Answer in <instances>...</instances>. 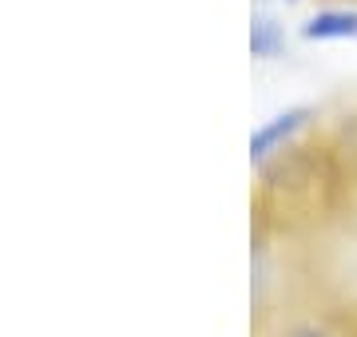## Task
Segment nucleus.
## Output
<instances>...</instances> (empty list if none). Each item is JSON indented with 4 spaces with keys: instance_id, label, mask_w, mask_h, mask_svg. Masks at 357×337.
<instances>
[{
    "instance_id": "f257e3e1",
    "label": "nucleus",
    "mask_w": 357,
    "mask_h": 337,
    "mask_svg": "<svg viewBox=\"0 0 357 337\" xmlns=\"http://www.w3.org/2000/svg\"><path fill=\"white\" fill-rule=\"evenodd\" d=\"M318 119H321V111L314 104H290V107H282V111H274L270 119H262L250 131V143H246L250 147V167L262 171L266 163L286 155L290 147H298L310 131L318 127Z\"/></svg>"
},
{
    "instance_id": "f03ea898",
    "label": "nucleus",
    "mask_w": 357,
    "mask_h": 337,
    "mask_svg": "<svg viewBox=\"0 0 357 337\" xmlns=\"http://www.w3.org/2000/svg\"><path fill=\"white\" fill-rule=\"evenodd\" d=\"M306 44H349L357 40V0H318L298 24Z\"/></svg>"
},
{
    "instance_id": "7ed1b4c3",
    "label": "nucleus",
    "mask_w": 357,
    "mask_h": 337,
    "mask_svg": "<svg viewBox=\"0 0 357 337\" xmlns=\"http://www.w3.org/2000/svg\"><path fill=\"white\" fill-rule=\"evenodd\" d=\"M266 337H357V322H349V313H333V310H318V313H290L282 318Z\"/></svg>"
},
{
    "instance_id": "20e7f679",
    "label": "nucleus",
    "mask_w": 357,
    "mask_h": 337,
    "mask_svg": "<svg viewBox=\"0 0 357 337\" xmlns=\"http://www.w3.org/2000/svg\"><path fill=\"white\" fill-rule=\"evenodd\" d=\"M286 48H290L286 24L278 20V13H270V8L258 4L255 16H250V56L262 60V64H270V60H282Z\"/></svg>"
},
{
    "instance_id": "39448f33",
    "label": "nucleus",
    "mask_w": 357,
    "mask_h": 337,
    "mask_svg": "<svg viewBox=\"0 0 357 337\" xmlns=\"http://www.w3.org/2000/svg\"><path fill=\"white\" fill-rule=\"evenodd\" d=\"M286 4H298V0H286Z\"/></svg>"
}]
</instances>
